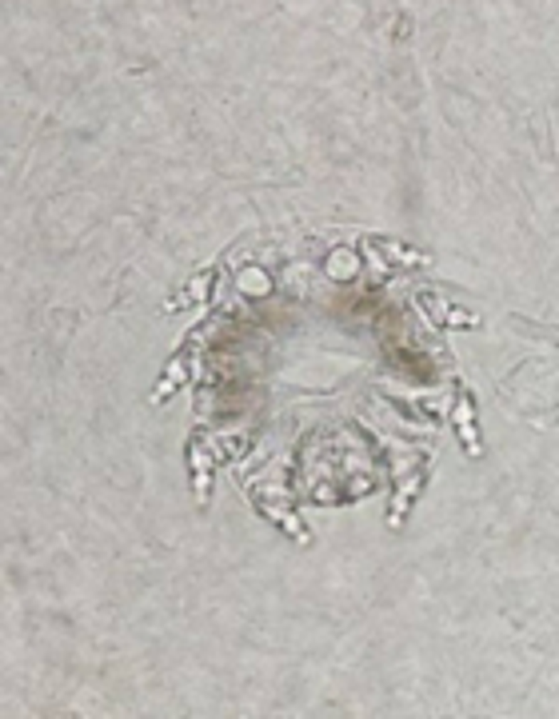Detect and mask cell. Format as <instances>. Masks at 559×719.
<instances>
[{"label":"cell","mask_w":559,"mask_h":719,"mask_svg":"<svg viewBox=\"0 0 559 719\" xmlns=\"http://www.w3.org/2000/svg\"><path fill=\"white\" fill-rule=\"evenodd\" d=\"M456 428H459V440H464V452L479 456L484 448H479V436H476V415H471L468 395H459V404H456Z\"/></svg>","instance_id":"cell-1"},{"label":"cell","mask_w":559,"mask_h":719,"mask_svg":"<svg viewBox=\"0 0 559 719\" xmlns=\"http://www.w3.org/2000/svg\"><path fill=\"white\" fill-rule=\"evenodd\" d=\"M328 276H332V280H352V276H356V252L335 248V252L328 256Z\"/></svg>","instance_id":"cell-2"},{"label":"cell","mask_w":559,"mask_h":719,"mask_svg":"<svg viewBox=\"0 0 559 719\" xmlns=\"http://www.w3.org/2000/svg\"><path fill=\"white\" fill-rule=\"evenodd\" d=\"M180 380H184V360H172V368H168V372H164L160 388H156V392H152V404H164V400H168V395H172V388H176V384H180Z\"/></svg>","instance_id":"cell-3"},{"label":"cell","mask_w":559,"mask_h":719,"mask_svg":"<svg viewBox=\"0 0 559 719\" xmlns=\"http://www.w3.org/2000/svg\"><path fill=\"white\" fill-rule=\"evenodd\" d=\"M192 467H196V496H208V472H204V467H208V460H204V452H200V444H196V440H192Z\"/></svg>","instance_id":"cell-4"},{"label":"cell","mask_w":559,"mask_h":719,"mask_svg":"<svg viewBox=\"0 0 559 719\" xmlns=\"http://www.w3.org/2000/svg\"><path fill=\"white\" fill-rule=\"evenodd\" d=\"M380 248H384V252L392 256L396 264H419V260H424L419 252H412V248H399V244H392V240H380Z\"/></svg>","instance_id":"cell-5"},{"label":"cell","mask_w":559,"mask_h":719,"mask_svg":"<svg viewBox=\"0 0 559 719\" xmlns=\"http://www.w3.org/2000/svg\"><path fill=\"white\" fill-rule=\"evenodd\" d=\"M240 288H244V292H252V296H268V276L264 272H252V276H240Z\"/></svg>","instance_id":"cell-6"},{"label":"cell","mask_w":559,"mask_h":719,"mask_svg":"<svg viewBox=\"0 0 559 719\" xmlns=\"http://www.w3.org/2000/svg\"><path fill=\"white\" fill-rule=\"evenodd\" d=\"M208 288H212V272H200L192 284H188V296H184V300H204Z\"/></svg>","instance_id":"cell-7"}]
</instances>
